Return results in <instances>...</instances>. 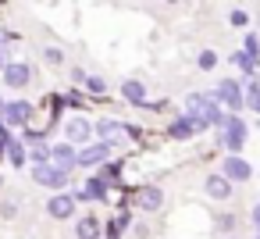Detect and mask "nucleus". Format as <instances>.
Listing matches in <instances>:
<instances>
[{"label":"nucleus","mask_w":260,"mask_h":239,"mask_svg":"<svg viewBox=\"0 0 260 239\" xmlns=\"http://www.w3.org/2000/svg\"><path fill=\"white\" fill-rule=\"evenodd\" d=\"M185 114L196 122V129H203V125H224V122H228V118L217 111L214 97H200V93L185 97Z\"/></svg>","instance_id":"nucleus-1"},{"label":"nucleus","mask_w":260,"mask_h":239,"mask_svg":"<svg viewBox=\"0 0 260 239\" xmlns=\"http://www.w3.org/2000/svg\"><path fill=\"white\" fill-rule=\"evenodd\" d=\"M68 168H61V164H54V161H40L36 168H32V182H40V186H47V189H64L68 186Z\"/></svg>","instance_id":"nucleus-2"},{"label":"nucleus","mask_w":260,"mask_h":239,"mask_svg":"<svg viewBox=\"0 0 260 239\" xmlns=\"http://www.w3.org/2000/svg\"><path fill=\"white\" fill-rule=\"evenodd\" d=\"M0 72H4L8 89H25V86H29V79H32V72H29V65H25V61H8Z\"/></svg>","instance_id":"nucleus-3"},{"label":"nucleus","mask_w":260,"mask_h":239,"mask_svg":"<svg viewBox=\"0 0 260 239\" xmlns=\"http://www.w3.org/2000/svg\"><path fill=\"white\" fill-rule=\"evenodd\" d=\"M0 118H4L8 125H29V118H32V104H25V100L0 104Z\"/></svg>","instance_id":"nucleus-4"},{"label":"nucleus","mask_w":260,"mask_h":239,"mask_svg":"<svg viewBox=\"0 0 260 239\" xmlns=\"http://www.w3.org/2000/svg\"><path fill=\"white\" fill-rule=\"evenodd\" d=\"M214 100L217 104H224V107H232V111H239L242 107V93H239V82H232V79H224L217 89H214Z\"/></svg>","instance_id":"nucleus-5"},{"label":"nucleus","mask_w":260,"mask_h":239,"mask_svg":"<svg viewBox=\"0 0 260 239\" xmlns=\"http://www.w3.org/2000/svg\"><path fill=\"white\" fill-rule=\"evenodd\" d=\"M111 157V143L104 139V143H96V146H86L82 154H75V164H82V168H93V164H104Z\"/></svg>","instance_id":"nucleus-6"},{"label":"nucleus","mask_w":260,"mask_h":239,"mask_svg":"<svg viewBox=\"0 0 260 239\" xmlns=\"http://www.w3.org/2000/svg\"><path fill=\"white\" fill-rule=\"evenodd\" d=\"M47 214H50V218H72V214H75V196H68V193L50 196V200H47Z\"/></svg>","instance_id":"nucleus-7"},{"label":"nucleus","mask_w":260,"mask_h":239,"mask_svg":"<svg viewBox=\"0 0 260 239\" xmlns=\"http://www.w3.org/2000/svg\"><path fill=\"white\" fill-rule=\"evenodd\" d=\"M96 132H100V139H107L111 146H118V143H125V139L132 136V132H128L125 125H118V122H100Z\"/></svg>","instance_id":"nucleus-8"},{"label":"nucleus","mask_w":260,"mask_h":239,"mask_svg":"<svg viewBox=\"0 0 260 239\" xmlns=\"http://www.w3.org/2000/svg\"><path fill=\"white\" fill-rule=\"evenodd\" d=\"M64 136H68V143H86V139L93 136V125H89L86 118H72V122L64 125Z\"/></svg>","instance_id":"nucleus-9"},{"label":"nucleus","mask_w":260,"mask_h":239,"mask_svg":"<svg viewBox=\"0 0 260 239\" xmlns=\"http://www.w3.org/2000/svg\"><path fill=\"white\" fill-rule=\"evenodd\" d=\"M246 139V122L242 118H228V132H224V146L228 150H239Z\"/></svg>","instance_id":"nucleus-10"},{"label":"nucleus","mask_w":260,"mask_h":239,"mask_svg":"<svg viewBox=\"0 0 260 239\" xmlns=\"http://www.w3.org/2000/svg\"><path fill=\"white\" fill-rule=\"evenodd\" d=\"M136 203H139L143 211H157V207L164 203V193H160L157 186H143V189L136 193Z\"/></svg>","instance_id":"nucleus-11"},{"label":"nucleus","mask_w":260,"mask_h":239,"mask_svg":"<svg viewBox=\"0 0 260 239\" xmlns=\"http://www.w3.org/2000/svg\"><path fill=\"white\" fill-rule=\"evenodd\" d=\"M50 161L72 171V168H75V143H61V146H50Z\"/></svg>","instance_id":"nucleus-12"},{"label":"nucleus","mask_w":260,"mask_h":239,"mask_svg":"<svg viewBox=\"0 0 260 239\" xmlns=\"http://www.w3.org/2000/svg\"><path fill=\"white\" fill-rule=\"evenodd\" d=\"M224 175H228V178H239V182H242V178H249V175H253V168H249V164H246L242 157H228V161H224Z\"/></svg>","instance_id":"nucleus-13"},{"label":"nucleus","mask_w":260,"mask_h":239,"mask_svg":"<svg viewBox=\"0 0 260 239\" xmlns=\"http://www.w3.org/2000/svg\"><path fill=\"white\" fill-rule=\"evenodd\" d=\"M207 193H210L214 200H228V196H232V186H228L224 175H210V178H207Z\"/></svg>","instance_id":"nucleus-14"},{"label":"nucleus","mask_w":260,"mask_h":239,"mask_svg":"<svg viewBox=\"0 0 260 239\" xmlns=\"http://www.w3.org/2000/svg\"><path fill=\"white\" fill-rule=\"evenodd\" d=\"M121 93H125V100H132V104H146V86L136 82V79H128V82L121 86Z\"/></svg>","instance_id":"nucleus-15"},{"label":"nucleus","mask_w":260,"mask_h":239,"mask_svg":"<svg viewBox=\"0 0 260 239\" xmlns=\"http://www.w3.org/2000/svg\"><path fill=\"white\" fill-rule=\"evenodd\" d=\"M192 132H196V122H192L189 114H185V118H178V122L171 125V136H175V139H189Z\"/></svg>","instance_id":"nucleus-16"},{"label":"nucleus","mask_w":260,"mask_h":239,"mask_svg":"<svg viewBox=\"0 0 260 239\" xmlns=\"http://www.w3.org/2000/svg\"><path fill=\"white\" fill-rule=\"evenodd\" d=\"M75 232H79V239H100V225H96V218H82V221L75 225Z\"/></svg>","instance_id":"nucleus-17"},{"label":"nucleus","mask_w":260,"mask_h":239,"mask_svg":"<svg viewBox=\"0 0 260 239\" xmlns=\"http://www.w3.org/2000/svg\"><path fill=\"white\" fill-rule=\"evenodd\" d=\"M8 157H11L15 168H25V146L18 139H8Z\"/></svg>","instance_id":"nucleus-18"},{"label":"nucleus","mask_w":260,"mask_h":239,"mask_svg":"<svg viewBox=\"0 0 260 239\" xmlns=\"http://www.w3.org/2000/svg\"><path fill=\"white\" fill-rule=\"evenodd\" d=\"M82 196H86V200H104V196H107V182H104V178H93V182L82 189Z\"/></svg>","instance_id":"nucleus-19"},{"label":"nucleus","mask_w":260,"mask_h":239,"mask_svg":"<svg viewBox=\"0 0 260 239\" xmlns=\"http://www.w3.org/2000/svg\"><path fill=\"white\" fill-rule=\"evenodd\" d=\"M232 65H239V68H242V72H253V68H256V61H253V57H249V54H239V50H235V54H232Z\"/></svg>","instance_id":"nucleus-20"},{"label":"nucleus","mask_w":260,"mask_h":239,"mask_svg":"<svg viewBox=\"0 0 260 239\" xmlns=\"http://www.w3.org/2000/svg\"><path fill=\"white\" fill-rule=\"evenodd\" d=\"M32 161H36V164H40V161H50V146L36 139V143H32Z\"/></svg>","instance_id":"nucleus-21"},{"label":"nucleus","mask_w":260,"mask_h":239,"mask_svg":"<svg viewBox=\"0 0 260 239\" xmlns=\"http://www.w3.org/2000/svg\"><path fill=\"white\" fill-rule=\"evenodd\" d=\"M214 65H217V54H214V50H203V54H200V68H203V72H210Z\"/></svg>","instance_id":"nucleus-22"},{"label":"nucleus","mask_w":260,"mask_h":239,"mask_svg":"<svg viewBox=\"0 0 260 239\" xmlns=\"http://www.w3.org/2000/svg\"><path fill=\"white\" fill-rule=\"evenodd\" d=\"M246 54H249L253 61H260V43H256V36H246Z\"/></svg>","instance_id":"nucleus-23"},{"label":"nucleus","mask_w":260,"mask_h":239,"mask_svg":"<svg viewBox=\"0 0 260 239\" xmlns=\"http://www.w3.org/2000/svg\"><path fill=\"white\" fill-rule=\"evenodd\" d=\"M246 104L260 114V86H249V97H246Z\"/></svg>","instance_id":"nucleus-24"},{"label":"nucleus","mask_w":260,"mask_h":239,"mask_svg":"<svg viewBox=\"0 0 260 239\" xmlns=\"http://www.w3.org/2000/svg\"><path fill=\"white\" fill-rule=\"evenodd\" d=\"M43 57H47V65H61V61H64L57 47H47V50H43Z\"/></svg>","instance_id":"nucleus-25"},{"label":"nucleus","mask_w":260,"mask_h":239,"mask_svg":"<svg viewBox=\"0 0 260 239\" xmlns=\"http://www.w3.org/2000/svg\"><path fill=\"white\" fill-rule=\"evenodd\" d=\"M86 86H89V93H104V89H107L100 75H89V79H86Z\"/></svg>","instance_id":"nucleus-26"},{"label":"nucleus","mask_w":260,"mask_h":239,"mask_svg":"<svg viewBox=\"0 0 260 239\" xmlns=\"http://www.w3.org/2000/svg\"><path fill=\"white\" fill-rule=\"evenodd\" d=\"M0 214H4V218H15V214H18V207H15V203H11V200H8V203H4V207H0Z\"/></svg>","instance_id":"nucleus-27"},{"label":"nucleus","mask_w":260,"mask_h":239,"mask_svg":"<svg viewBox=\"0 0 260 239\" xmlns=\"http://www.w3.org/2000/svg\"><path fill=\"white\" fill-rule=\"evenodd\" d=\"M232 25H246V15L242 11H232Z\"/></svg>","instance_id":"nucleus-28"},{"label":"nucleus","mask_w":260,"mask_h":239,"mask_svg":"<svg viewBox=\"0 0 260 239\" xmlns=\"http://www.w3.org/2000/svg\"><path fill=\"white\" fill-rule=\"evenodd\" d=\"M8 139H11V136H0V157L8 154Z\"/></svg>","instance_id":"nucleus-29"},{"label":"nucleus","mask_w":260,"mask_h":239,"mask_svg":"<svg viewBox=\"0 0 260 239\" xmlns=\"http://www.w3.org/2000/svg\"><path fill=\"white\" fill-rule=\"evenodd\" d=\"M253 221H256V228H260V203L253 207Z\"/></svg>","instance_id":"nucleus-30"},{"label":"nucleus","mask_w":260,"mask_h":239,"mask_svg":"<svg viewBox=\"0 0 260 239\" xmlns=\"http://www.w3.org/2000/svg\"><path fill=\"white\" fill-rule=\"evenodd\" d=\"M168 4H175V0H168Z\"/></svg>","instance_id":"nucleus-31"},{"label":"nucleus","mask_w":260,"mask_h":239,"mask_svg":"<svg viewBox=\"0 0 260 239\" xmlns=\"http://www.w3.org/2000/svg\"><path fill=\"white\" fill-rule=\"evenodd\" d=\"M0 104H4V100H0Z\"/></svg>","instance_id":"nucleus-32"},{"label":"nucleus","mask_w":260,"mask_h":239,"mask_svg":"<svg viewBox=\"0 0 260 239\" xmlns=\"http://www.w3.org/2000/svg\"><path fill=\"white\" fill-rule=\"evenodd\" d=\"M256 239H260V235H256Z\"/></svg>","instance_id":"nucleus-33"}]
</instances>
